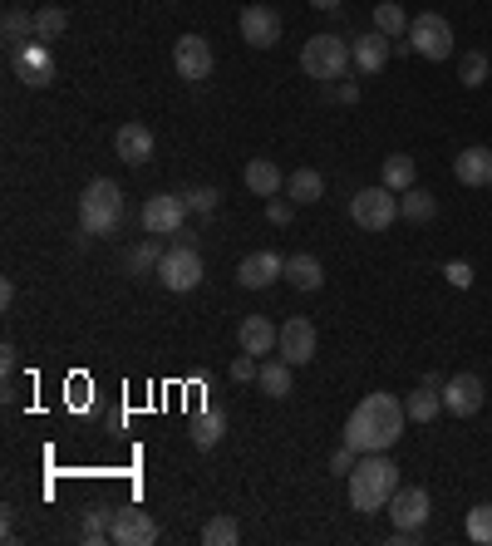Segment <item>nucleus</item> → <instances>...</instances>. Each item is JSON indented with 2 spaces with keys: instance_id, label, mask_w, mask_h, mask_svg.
<instances>
[{
  "instance_id": "27",
  "label": "nucleus",
  "mask_w": 492,
  "mask_h": 546,
  "mask_svg": "<svg viewBox=\"0 0 492 546\" xmlns=\"http://www.w3.org/2000/svg\"><path fill=\"white\" fill-rule=\"evenodd\" d=\"M433 212H438L433 192H424V187L399 192V217H404V222H433Z\"/></svg>"
},
{
  "instance_id": "39",
  "label": "nucleus",
  "mask_w": 492,
  "mask_h": 546,
  "mask_svg": "<svg viewBox=\"0 0 492 546\" xmlns=\"http://www.w3.org/2000/svg\"><path fill=\"white\" fill-rule=\"evenodd\" d=\"M256 374H261V360H256V355H237V360H232V379H237V384H246V379H256Z\"/></svg>"
},
{
  "instance_id": "22",
  "label": "nucleus",
  "mask_w": 492,
  "mask_h": 546,
  "mask_svg": "<svg viewBox=\"0 0 492 546\" xmlns=\"http://www.w3.org/2000/svg\"><path fill=\"white\" fill-rule=\"evenodd\" d=\"M286 281L296 286V291H320L325 286V266L315 261V256H286Z\"/></svg>"
},
{
  "instance_id": "32",
  "label": "nucleus",
  "mask_w": 492,
  "mask_h": 546,
  "mask_svg": "<svg viewBox=\"0 0 492 546\" xmlns=\"http://www.w3.org/2000/svg\"><path fill=\"white\" fill-rule=\"evenodd\" d=\"M488 69H492V60L483 55V50H468V55H463V64H458V79H463V89H483V84H488Z\"/></svg>"
},
{
  "instance_id": "11",
  "label": "nucleus",
  "mask_w": 492,
  "mask_h": 546,
  "mask_svg": "<svg viewBox=\"0 0 492 546\" xmlns=\"http://www.w3.org/2000/svg\"><path fill=\"white\" fill-rule=\"evenodd\" d=\"M212 45L202 40V35H183L178 45H173V69H178V79L187 84H197V79H207L212 74Z\"/></svg>"
},
{
  "instance_id": "28",
  "label": "nucleus",
  "mask_w": 492,
  "mask_h": 546,
  "mask_svg": "<svg viewBox=\"0 0 492 546\" xmlns=\"http://www.w3.org/2000/svg\"><path fill=\"white\" fill-rule=\"evenodd\" d=\"M187 433H192V448H202V453H207V448H217V443H222V433H227V419H222V414H197Z\"/></svg>"
},
{
  "instance_id": "41",
  "label": "nucleus",
  "mask_w": 492,
  "mask_h": 546,
  "mask_svg": "<svg viewBox=\"0 0 492 546\" xmlns=\"http://www.w3.org/2000/svg\"><path fill=\"white\" fill-rule=\"evenodd\" d=\"M266 217H271L276 227H286V222H291V202H276V197H266Z\"/></svg>"
},
{
  "instance_id": "13",
  "label": "nucleus",
  "mask_w": 492,
  "mask_h": 546,
  "mask_svg": "<svg viewBox=\"0 0 492 546\" xmlns=\"http://www.w3.org/2000/svg\"><path fill=\"white\" fill-rule=\"evenodd\" d=\"M242 40L251 50H271L281 40V15L271 5H246L242 10Z\"/></svg>"
},
{
  "instance_id": "33",
  "label": "nucleus",
  "mask_w": 492,
  "mask_h": 546,
  "mask_svg": "<svg viewBox=\"0 0 492 546\" xmlns=\"http://www.w3.org/2000/svg\"><path fill=\"white\" fill-rule=\"evenodd\" d=\"M202 542L207 546H232V542H242V527H237V517H212L207 527H202Z\"/></svg>"
},
{
  "instance_id": "7",
  "label": "nucleus",
  "mask_w": 492,
  "mask_h": 546,
  "mask_svg": "<svg viewBox=\"0 0 492 546\" xmlns=\"http://www.w3.org/2000/svg\"><path fill=\"white\" fill-rule=\"evenodd\" d=\"M158 281L168 286V291H197L202 286V256H197V246H173V251H163V261H158Z\"/></svg>"
},
{
  "instance_id": "24",
  "label": "nucleus",
  "mask_w": 492,
  "mask_h": 546,
  "mask_svg": "<svg viewBox=\"0 0 492 546\" xmlns=\"http://www.w3.org/2000/svg\"><path fill=\"white\" fill-rule=\"evenodd\" d=\"M291 369H296V364H286V360H261V374H256L261 394H266V399H286V394H291Z\"/></svg>"
},
{
  "instance_id": "1",
  "label": "nucleus",
  "mask_w": 492,
  "mask_h": 546,
  "mask_svg": "<svg viewBox=\"0 0 492 546\" xmlns=\"http://www.w3.org/2000/svg\"><path fill=\"white\" fill-rule=\"evenodd\" d=\"M404 424H409L404 404L379 389V394H365V399L355 404V414L345 419V443H350L355 453H389V448L404 438Z\"/></svg>"
},
{
  "instance_id": "2",
  "label": "nucleus",
  "mask_w": 492,
  "mask_h": 546,
  "mask_svg": "<svg viewBox=\"0 0 492 546\" xmlns=\"http://www.w3.org/2000/svg\"><path fill=\"white\" fill-rule=\"evenodd\" d=\"M350 487V507L355 512H384L389 507V497L399 492V468L389 463V453H360V463H355V473L345 478Z\"/></svg>"
},
{
  "instance_id": "12",
  "label": "nucleus",
  "mask_w": 492,
  "mask_h": 546,
  "mask_svg": "<svg viewBox=\"0 0 492 546\" xmlns=\"http://www.w3.org/2000/svg\"><path fill=\"white\" fill-rule=\"evenodd\" d=\"M109 542L114 546H153L158 542V522H153L148 512H138V507H123V512H114Z\"/></svg>"
},
{
  "instance_id": "18",
  "label": "nucleus",
  "mask_w": 492,
  "mask_h": 546,
  "mask_svg": "<svg viewBox=\"0 0 492 546\" xmlns=\"http://www.w3.org/2000/svg\"><path fill=\"white\" fill-rule=\"evenodd\" d=\"M237 340H242V350L246 355H256V360H266L276 345H281V330L266 320V315H246L242 320V330H237Z\"/></svg>"
},
{
  "instance_id": "4",
  "label": "nucleus",
  "mask_w": 492,
  "mask_h": 546,
  "mask_svg": "<svg viewBox=\"0 0 492 546\" xmlns=\"http://www.w3.org/2000/svg\"><path fill=\"white\" fill-rule=\"evenodd\" d=\"M350 64H355V55H350V45H345L340 35H310L306 50H301V69H306V79H320V84L345 79Z\"/></svg>"
},
{
  "instance_id": "10",
  "label": "nucleus",
  "mask_w": 492,
  "mask_h": 546,
  "mask_svg": "<svg viewBox=\"0 0 492 546\" xmlns=\"http://www.w3.org/2000/svg\"><path fill=\"white\" fill-rule=\"evenodd\" d=\"M389 522L394 527H409V532H424L429 527V512H433V502H429V492L424 487H409V483H399V492L389 497Z\"/></svg>"
},
{
  "instance_id": "36",
  "label": "nucleus",
  "mask_w": 492,
  "mask_h": 546,
  "mask_svg": "<svg viewBox=\"0 0 492 546\" xmlns=\"http://www.w3.org/2000/svg\"><path fill=\"white\" fill-rule=\"evenodd\" d=\"M468 537H473L478 546H492V502H483V507L468 512Z\"/></svg>"
},
{
  "instance_id": "26",
  "label": "nucleus",
  "mask_w": 492,
  "mask_h": 546,
  "mask_svg": "<svg viewBox=\"0 0 492 546\" xmlns=\"http://www.w3.org/2000/svg\"><path fill=\"white\" fill-rule=\"evenodd\" d=\"M404 414H409L414 424H429V419H438V414H443V394H438V389H429V384H419V389L404 399Z\"/></svg>"
},
{
  "instance_id": "14",
  "label": "nucleus",
  "mask_w": 492,
  "mask_h": 546,
  "mask_svg": "<svg viewBox=\"0 0 492 546\" xmlns=\"http://www.w3.org/2000/svg\"><path fill=\"white\" fill-rule=\"evenodd\" d=\"M281 276H286V261L276 251H251V256H242V266H237V281H242L246 291H266Z\"/></svg>"
},
{
  "instance_id": "23",
  "label": "nucleus",
  "mask_w": 492,
  "mask_h": 546,
  "mask_svg": "<svg viewBox=\"0 0 492 546\" xmlns=\"http://www.w3.org/2000/svg\"><path fill=\"white\" fill-rule=\"evenodd\" d=\"M286 197H291L296 207H310V202L325 197V178H320L315 168H296V173L286 178Z\"/></svg>"
},
{
  "instance_id": "15",
  "label": "nucleus",
  "mask_w": 492,
  "mask_h": 546,
  "mask_svg": "<svg viewBox=\"0 0 492 546\" xmlns=\"http://www.w3.org/2000/svg\"><path fill=\"white\" fill-rule=\"evenodd\" d=\"M281 360L286 364H310L315 360V325H310L306 315H291L286 325H281Z\"/></svg>"
},
{
  "instance_id": "9",
  "label": "nucleus",
  "mask_w": 492,
  "mask_h": 546,
  "mask_svg": "<svg viewBox=\"0 0 492 546\" xmlns=\"http://www.w3.org/2000/svg\"><path fill=\"white\" fill-rule=\"evenodd\" d=\"M438 394H443V409H448L453 419H473V414L483 409V399H488V384H483L478 374H448Z\"/></svg>"
},
{
  "instance_id": "16",
  "label": "nucleus",
  "mask_w": 492,
  "mask_h": 546,
  "mask_svg": "<svg viewBox=\"0 0 492 546\" xmlns=\"http://www.w3.org/2000/svg\"><path fill=\"white\" fill-rule=\"evenodd\" d=\"M10 60H15L20 79H25L30 89H45V84L55 79V55H50L40 40H35V45H15V55H10Z\"/></svg>"
},
{
  "instance_id": "38",
  "label": "nucleus",
  "mask_w": 492,
  "mask_h": 546,
  "mask_svg": "<svg viewBox=\"0 0 492 546\" xmlns=\"http://www.w3.org/2000/svg\"><path fill=\"white\" fill-rule=\"evenodd\" d=\"M355 463H360V453H355L350 443L330 453V473H335V478H350V473H355Z\"/></svg>"
},
{
  "instance_id": "40",
  "label": "nucleus",
  "mask_w": 492,
  "mask_h": 546,
  "mask_svg": "<svg viewBox=\"0 0 492 546\" xmlns=\"http://www.w3.org/2000/svg\"><path fill=\"white\" fill-rule=\"evenodd\" d=\"M443 276H448L453 286H473V266H468V261H448V266H443Z\"/></svg>"
},
{
  "instance_id": "25",
  "label": "nucleus",
  "mask_w": 492,
  "mask_h": 546,
  "mask_svg": "<svg viewBox=\"0 0 492 546\" xmlns=\"http://www.w3.org/2000/svg\"><path fill=\"white\" fill-rule=\"evenodd\" d=\"M409 25H414V20L404 15L399 0H379V5H374V30H379V35L399 40V35H409Z\"/></svg>"
},
{
  "instance_id": "31",
  "label": "nucleus",
  "mask_w": 492,
  "mask_h": 546,
  "mask_svg": "<svg viewBox=\"0 0 492 546\" xmlns=\"http://www.w3.org/2000/svg\"><path fill=\"white\" fill-rule=\"evenodd\" d=\"M384 187L389 192H409L414 187V158L409 153H389L384 158Z\"/></svg>"
},
{
  "instance_id": "35",
  "label": "nucleus",
  "mask_w": 492,
  "mask_h": 546,
  "mask_svg": "<svg viewBox=\"0 0 492 546\" xmlns=\"http://www.w3.org/2000/svg\"><path fill=\"white\" fill-rule=\"evenodd\" d=\"M0 30H5V40H10V45H25V40L35 35V15H25V10H5Z\"/></svg>"
},
{
  "instance_id": "19",
  "label": "nucleus",
  "mask_w": 492,
  "mask_h": 546,
  "mask_svg": "<svg viewBox=\"0 0 492 546\" xmlns=\"http://www.w3.org/2000/svg\"><path fill=\"white\" fill-rule=\"evenodd\" d=\"M453 178L463 187H492V148H463L453 158Z\"/></svg>"
},
{
  "instance_id": "43",
  "label": "nucleus",
  "mask_w": 492,
  "mask_h": 546,
  "mask_svg": "<svg viewBox=\"0 0 492 546\" xmlns=\"http://www.w3.org/2000/svg\"><path fill=\"white\" fill-rule=\"evenodd\" d=\"M310 5H315V10H340L345 0H310Z\"/></svg>"
},
{
  "instance_id": "30",
  "label": "nucleus",
  "mask_w": 492,
  "mask_h": 546,
  "mask_svg": "<svg viewBox=\"0 0 492 546\" xmlns=\"http://www.w3.org/2000/svg\"><path fill=\"white\" fill-rule=\"evenodd\" d=\"M64 30H69V10H60V5H45V10H35V40H40V45L60 40Z\"/></svg>"
},
{
  "instance_id": "21",
  "label": "nucleus",
  "mask_w": 492,
  "mask_h": 546,
  "mask_svg": "<svg viewBox=\"0 0 492 546\" xmlns=\"http://www.w3.org/2000/svg\"><path fill=\"white\" fill-rule=\"evenodd\" d=\"M242 178H246V187H251V197H276V192L286 187V173H281L271 158H251Z\"/></svg>"
},
{
  "instance_id": "37",
  "label": "nucleus",
  "mask_w": 492,
  "mask_h": 546,
  "mask_svg": "<svg viewBox=\"0 0 492 546\" xmlns=\"http://www.w3.org/2000/svg\"><path fill=\"white\" fill-rule=\"evenodd\" d=\"M217 202H222L217 187H192V192H187V212H197V217H212Z\"/></svg>"
},
{
  "instance_id": "20",
  "label": "nucleus",
  "mask_w": 492,
  "mask_h": 546,
  "mask_svg": "<svg viewBox=\"0 0 492 546\" xmlns=\"http://www.w3.org/2000/svg\"><path fill=\"white\" fill-rule=\"evenodd\" d=\"M350 55H355V69H360V74H379V69L389 64V35H379V30L355 35V40H350Z\"/></svg>"
},
{
  "instance_id": "8",
  "label": "nucleus",
  "mask_w": 492,
  "mask_h": 546,
  "mask_svg": "<svg viewBox=\"0 0 492 546\" xmlns=\"http://www.w3.org/2000/svg\"><path fill=\"white\" fill-rule=\"evenodd\" d=\"M187 222V197L178 192H158L143 202V232L148 237H178Z\"/></svg>"
},
{
  "instance_id": "6",
  "label": "nucleus",
  "mask_w": 492,
  "mask_h": 546,
  "mask_svg": "<svg viewBox=\"0 0 492 546\" xmlns=\"http://www.w3.org/2000/svg\"><path fill=\"white\" fill-rule=\"evenodd\" d=\"M409 50L424 55V60H448V55H453V25H448L443 15L424 10V15L409 25Z\"/></svg>"
},
{
  "instance_id": "29",
  "label": "nucleus",
  "mask_w": 492,
  "mask_h": 546,
  "mask_svg": "<svg viewBox=\"0 0 492 546\" xmlns=\"http://www.w3.org/2000/svg\"><path fill=\"white\" fill-rule=\"evenodd\" d=\"M109 532H114L109 507H89V512H84V527H79V542H84V546H104V542H109Z\"/></svg>"
},
{
  "instance_id": "34",
  "label": "nucleus",
  "mask_w": 492,
  "mask_h": 546,
  "mask_svg": "<svg viewBox=\"0 0 492 546\" xmlns=\"http://www.w3.org/2000/svg\"><path fill=\"white\" fill-rule=\"evenodd\" d=\"M158 261H163V251H158V242H143V246H133L128 251V276H148V271H158Z\"/></svg>"
},
{
  "instance_id": "3",
  "label": "nucleus",
  "mask_w": 492,
  "mask_h": 546,
  "mask_svg": "<svg viewBox=\"0 0 492 546\" xmlns=\"http://www.w3.org/2000/svg\"><path fill=\"white\" fill-rule=\"evenodd\" d=\"M123 222V187L109 178H94L79 192V227L84 237H109Z\"/></svg>"
},
{
  "instance_id": "17",
  "label": "nucleus",
  "mask_w": 492,
  "mask_h": 546,
  "mask_svg": "<svg viewBox=\"0 0 492 546\" xmlns=\"http://www.w3.org/2000/svg\"><path fill=\"white\" fill-rule=\"evenodd\" d=\"M114 153H119L128 168H143V163L153 158V133H148V123H123L119 133H114Z\"/></svg>"
},
{
  "instance_id": "42",
  "label": "nucleus",
  "mask_w": 492,
  "mask_h": 546,
  "mask_svg": "<svg viewBox=\"0 0 492 546\" xmlns=\"http://www.w3.org/2000/svg\"><path fill=\"white\" fill-rule=\"evenodd\" d=\"M0 364H5V369H15V345H10V340L0 345Z\"/></svg>"
},
{
  "instance_id": "5",
  "label": "nucleus",
  "mask_w": 492,
  "mask_h": 546,
  "mask_svg": "<svg viewBox=\"0 0 492 546\" xmlns=\"http://www.w3.org/2000/svg\"><path fill=\"white\" fill-rule=\"evenodd\" d=\"M350 222H355L360 232H389V227L399 222V197H394L384 182L355 192V197H350Z\"/></svg>"
}]
</instances>
